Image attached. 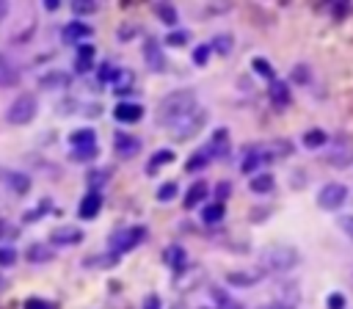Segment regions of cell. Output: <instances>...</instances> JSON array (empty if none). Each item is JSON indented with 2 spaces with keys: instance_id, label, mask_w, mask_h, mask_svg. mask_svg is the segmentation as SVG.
<instances>
[{
  "instance_id": "6da1fadb",
  "label": "cell",
  "mask_w": 353,
  "mask_h": 309,
  "mask_svg": "<svg viewBox=\"0 0 353 309\" xmlns=\"http://www.w3.org/2000/svg\"><path fill=\"white\" fill-rule=\"evenodd\" d=\"M196 108H199V105H196V91H193V88L171 91V94H165V97L160 99V105H157V121L174 127L176 121H182L185 116H190Z\"/></svg>"
},
{
  "instance_id": "7a4b0ae2",
  "label": "cell",
  "mask_w": 353,
  "mask_h": 309,
  "mask_svg": "<svg viewBox=\"0 0 353 309\" xmlns=\"http://www.w3.org/2000/svg\"><path fill=\"white\" fill-rule=\"evenodd\" d=\"M301 262V254L290 243H268L259 251V268L268 273H290Z\"/></svg>"
},
{
  "instance_id": "3957f363",
  "label": "cell",
  "mask_w": 353,
  "mask_h": 309,
  "mask_svg": "<svg viewBox=\"0 0 353 309\" xmlns=\"http://www.w3.org/2000/svg\"><path fill=\"white\" fill-rule=\"evenodd\" d=\"M36 113H39V99H36L33 94H19V97L8 105L6 121L22 127V124H30V121L36 119Z\"/></svg>"
},
{
  "instance_id": "277c9868",
  "label": "cell",
  "mask_w": 353,
  "mask_h": 309,
  "mask_svg": "<svg viewBox=\"0 0 353 309\" xmlns=\"http://www.w3.org/2000/svg\"><path fill=\"white\" fill-rule=\"evenodd\" d=\"M146 226H124L121 232H113L110 235V251L116 254H127L132 248H138L143 240H146Z\"/></svg>"
},
{
  "instance_id": "5b68a950",
  "label": "cell",
  "mask_w": 353,
  "mask_h": 309,
  "mask_svg": "<svg viewBox=\"0 0 353 309\" xmlns=\"http://www.w3.org/2000/svg\"><path fill=\"white\" fill-rule=\"evenodd\" d=\"M207 124V110L204 108H196L190 116H185L182 121H176L174 124V130H171V138L176 141V143H182V141H188V138H193L201 127Z\"/></svg>"
},
{
  "instance_id": "8992f818",
  "label": "cell",
  "mask_w": 353,
  "mask_h": 309,
  "mask_svg": "<svg viewBox=\"0 0 353 309\" xmlns=\"http://www.w3.org/2000/svg\"><path fill=\"white\" fill-rule=\"evenodd\" d=\"M345 201H347V188L342 182H328L317 193V207L323 210H339Z\"/></svg>"
},
{
  "instance_id": "52a82bcc",
  "label": "cell",
  "mask_w": 353,
  "mask_h": 309,
  "mask_svg": "<svg viewBox=\"0 0 353 309\" xmlns=\"http://www.w3.org/2000/svg\"><path fill=\"white\" fill-rule=\"evenodd\" d=\"M94 36V28L91 25H85L83 19H72V22H66L63 28H61V41L63 44H85V39H91Z\"/></svg>"
},
{
  "instance_id": "ba28073f",
  "label": "cell",
  "mask_w": 353,
  "mask_h": 309,
  "mask_svg": "<svg viewBox=\"0 0 353 309\" xmlns=\"http://www.w3.org/2000/svg\"><path fill=\"white\" fill-rule=\"evenodd\" d=\"M143 61L149 63L152 72H165V66H168V61L163 55V47H160V41L154 36H146L143 39Z\"/></svg>"
},
{
  "instance_id": "9c48e42d",
  "label": "cell",
  "mask_w": 353,
  "mask_h": 309,
  "mask_svg": "<svg viewBox=\"0 0 353 309\" xmlns=\"http://www.w3.org/2000/svg\"><path fill=\"white\" fill-rule=\"evenodd\" d=\"M85 237V232L83 229H77V226H55L52 232H50V246H77L80 240Z\"/></svg>"
},
{
  "instance_id": "30bf717a",
  "label": "cell",
  "mask_w": 353,
  "mask_h": 309,
  "mask_svg": "<svg viewBox=\"0 0 353 309\" xmlns=\"http://www.w3.org/2000/svg\"><path fill=\"white\" fill-rule=\"evenodd\" d=\"M113 149H116L119 157L130 160V157H135L141 152V141L135 135H130V132H116L113 135Z\"/></svg>"
},
{
  "instance_id": "8fae6325",
  "label": "cell",
  "mask_w": 353,
  "mask_h": 309,
  "mask_svg": "<svg viewBox=\"0 0 353 309\" xmlns=\"http://www.w3.org/2000/svg\"><path fill=\"white\" fill-rule=\"evenodd\" d=\"M99 210H102V193H99V190H88V193L80 199V204H77V215H80L83 221H94V218L99 215Z\"/></svg>"
},
{
  "instance_id": "7c38bea8",
  "label": "cell",
  "mask_w": 353,
  "mask_h": 309,
  "mask_svg": "<svg viewBox=\"0 0 353 309\" xmlns=\"http://www.w3.org/2000/svg\"><path fill=\"white\" fill-rule=\"evenodd\" d=\"M163 262L171 268V270H176V273H182V270H188V251L182 248V246H176V243H171V246H165L163 248Z\"/></svg>"
},
{
  "instance_id": "4fadbf2b",
  "label": "cell",
  "mask_w": 353,
  "mask_h": 309,
  "mask_svg": "<svg viewBox=\"0 0 353 309\" xmlns=\"http://www.w3.org/2000/svg\"><path fill=\"white\" fill-rule=\"evenodd\" d=\"M141 116H143V108L138 105V102H119L116 108H113V119L116 121H121V124H135V121H141Z\"/></svg>"
},
{
  "instance_id": "5bb4252c",
  "label": "cell",
  "mask_w": 353,
  "mask_h": 309,
  "mask_svg": "<svg viewBox=\"0 0 353 309\" xmlns=\"http://www.w3.org/2000/svg\"><path fill=\"white\" fill-rule=\"evenodd\" d=\"M207 196H210V185H207L204 179H196V182L188 188V193H185V199H182V207H185V210H193V207H199Z\"/></svg>"
},
{
  "instance_id": "9a60e30c",
  "label": "cell",
  "mask_w": 353,
  "mask_h": 309,
  "mask_svg": "<svg viewBox=\"0 0 353 309\" xmlns=\"http://www.w3.org/2000/svg\"><path fill=\"white\" fill-rule=\"evenodd\" d=\"M52 257H55V246H50V243H33V246H28V251H25V259H28L30 265L52 262Z\"/></svg>"
},
{
  "instance_id": "2e32d148",
  "label": "cell",
  "mask_w": 353,
  "mask_h": 309,
  "mask_svg": "<svg viewBox=\"0 0 353 309\" xmlns=\"http://www.w3.org/2000/svg\"><path fill=\"white\" fill-rule=\"evenodd\" d=\"M223 279L229 287H254V284H259L262 270H229Z\"/></svg>"
},
{
  "instance_id": "e0dca14e",
  "label": "cell",
  "mask_w": 353,
  "mask_h": 309,
  "mask_svg": "<svg viewBox=\"0 0 353 309\" xmlns=\"http://www.w3.org/2000/svg\"><path fill=\"white\" fill-rule=\"evenodd\" d=\"M69 83H72V74L63 72V69H50L47 74L39 77V86L47 88V91H52V88H66Z\"/></svg>"
},
{
  "instance_id": "ac0fdd59",
  "label": "cell",
  "mask_w": 353,
  "mask_h": 309,
  "mask_svg": "<svg viewBox=\"0 0 353 309\" xmlns=\"http://www.w3.org/2000/svg\"><path fill=\"white\" fill-rule=\"evenodd\" d=\"M268 97H270V102H273L276 108H287V105L292 102L290 86H287L284 80H273V83L268 86Z\"/></svg>"
},
{
  "instance_id": "d6986e66",
  "label": "cell",
  "mask_w": 353,
  "mask_h": 309,
  "mask_svg": "<svg viewBox=\"0 0 353 309\" xmlns=\"http://www.w3.org/2000/svg\"><path fill=\"white\" fill-rule=\"evenodd\" d=\"M94 44H80L77 47V55H74V72L77 74H85V72H91V66H94Z\"/></svg>"
},
{
  "instance_id": "ffe728a7",
  "label": "cell",
  "mask_w": 353,
  "mask_h": 309,
  "mask_svg": "<svg viewBox=\"0 0 353 309\" xmlns=\"http://www.w3.org/2000/svg\"><path fill=\"white\" fill-rule=\"evenodd\" d=\"M325 163H331V166H336V168H345V166H350L353 163V146L350 143H339V146H334L331 152H325Z\"/></svg>"
},
{
  "instance_id": "44dd1931",
  "label": "cell",
  "mask_w": 353,
  "mask_h": 309,
  "mask_svg": "<svg viewBox=\"0 0 353 309\" xmlns=\"http://www.w3.org/2000/svg\"><path fill=\"white\" fill-rule=\"evenodd\" d=\"M152 14H154V17H157L163 25H168V28H174V25H176V19H179L176 6H174V3H163V0L152 3Z\"/></svg>"
},
{
  "instance_id": "7402d4cb",
  "label": "cell",
  "mask_w": 353,
  "mask_h": 309,
  "mask_svg": "<svg viewBox=\"0 0 353 309\" xmlns=\"http://www.w3.org/2000/svg\"><path fill=\"white\" fill-rule=\"evenodd\" d=\"M210 152H212V157H226V152H232V149H229V132H226V127H218V130L212 132V138H210Z\"/></svg>"
},
{
  "instance_id": "603a6c76",
  "label": "cell",
  "mask_w": 353,
  "mask_h": 309,
  "mask_svg": "<svg viewBox=\"0 0 353 309\" xmlns=\"http://www.w3.org/2000/svg\"><path fill=\"white\" fill-rule=\"evenodd\" d=\"M248 188H251V193H259V196H265V193H270V190L276 188V179H273V174H265V171H259V174H254V177L248 179Z\"/></svg>"
},
{
  "instance_id": "cb8c5ba5",
  "label": "cell",
  "mask_w": 353,
  "mask_h": 309,
  "mask_svg": "<svg viewBox=\"0 0 353 309\" xmlns=\"http://www.w3.org/2000/svg\"><path fill=\"white\" fill-rule=\"evenodd\" d=\"M6 185H8L17 196H25V193L30 190V177L22 174V171H8V174H6Z\"/></svg>"
},
{
  "instance_id": "d4e9b609",
  "label": "cell",
  "mask_w": 353,
  "mask_h": 309,
  "mask_svg": "<svg viewBox=\"0 0 353 309\" xmlns=\"http://www.w3.org/2000/svg\"><path fill=\"white\" fill-rule=\"evenodd\" d=\"M132 83H135V74L130 69H119L116 72V80H113V94L116 97H124L132 91Z\"/></svg>"
},
{
  "instance_id": "484cf974",
  "label": "cell",
  "mask_w": 353,
  "mask_h": 309,
  "mask_svg": "<svg viewBox=\"0 0 353 309\" xmlns=\"http://www.w3.org/2000/svg\"><path fill=\"white\" fill-rule=\"evenodd\" d=\"M223 218H226V204H221V201H210V204L201 210V221L210 223V226L221 223Z\"/></svg>"
},
{
  "instance_id": "4316f807",
  "label": "cell",
  "mask_w": 353,
  "mask_h": 309,
  "mask_svg": "<svg viewBox=\"0 0 353 309\" xmlns=\"http://www.w3.org/2000/svg\"><path fill=\"white\" fill-rule=\"evenodd\" d=\"M11 86H19V72L8 63L6 55H0V88H11Z\"/></svg>"
},
{
  "instance_id": "83f0119b",
  "label": "cell",
  "mask_w": 353,
  "mask_h": 309,
  "mask_svg": "<svg viewBox=\"0 0 353 309\" xmlns=\"http://www.w3.org/2000/svg\"><path fill=\"white\" fill-rule=\"evenodd\" d=\"M91 143H97V132L91 127H80V130L69 132V146L72 149L74 146H91Z\"/></svg>"
},
{
  "instance_id": "f1b7e54d",
  "label": "cell",
  "mask_w": 353,
  "mask_h": 309,
  "mask_svg": "<svg viewBox=\"0 0 353 309\" xmlns=\"http://www.w3.org/2000/svg\"><path fill=\"white\" fill-rule=\"evenodd\" d=\"M210 50L218 52V55H229V52L234 50V36H232V33H218V36H212Z\"/></svg>"
},
{
  "instance_id": "f546056e",
  "label": "cell",
  "mask_w": 353,
  "mask_h": 309,
  "mask_svg": "<svg viewBox=\"0 0 353 309\" xmlns=\"http://www.w3.org/2000/svg\"><path fill=\"white\" fill-rule=\"evenodd\" d=\"M325 141H328V135H325V130H320V127L306 130L303 138H301V143H303L306 149H320V146H325Z\"/></svg>"
},
{
  "instance_id": "4dcf8cb0",
  "label": "cell",
  "mask_w": 353,
  "mask_h": 309,
  "mask_svg": "<svg viewBox=\"0 0 353 309\" xmlns=\"http://www.w3.org/2000/svg\"><path fill=\"white\" fill-rule=\"evenodd\" d=\"M210 160H212V152H210V146H204V149L193 152V157L185 163V171H201L210 166Z\"/></svg>"
},
{
  "instance_id": "1f68e13d",
  "label": "cell",
  "mask_w": 353,
  "mask_h": 309,
  "mask_svg": "<svg viewBox=\"0 0 353 309\" xmlns=\"http://www.w3.org/2000/svg\"><path fill=\"white\" fill-rule=\"evenodd\" d=\"M168 163H174V152H171V149H160V152H154V154L149 157L146 171H149V174H154L160 166H168Z\"/></svg>"
},
{
  "instance_id": "d6a6232c",
  "label": "cell",
  "mask_w": 353,
  "mask_h": 309,
  "mask_svg": "<svg viewBox=\"0 0 353 309\" xmlns=\"http://www.w3.org/2000/svg\"><path fill=\"white\" fill-rule=\"evenodd\" d=\"M262 160H270V154H259V152H248L243 160V174H259L256 168L262 166Z\"/></svg>"
},
{
  "instance_id": "836d02e7",
  "label": "cell",
  "mask_w": 353,
  "mask_h": 309,
  "mask_svg": "<svg viewBox=\"0 0 353 309\" xmlns=\"http://www.w3.org/2000/svg\"><path fill=\"white\" fill-rule=\"evenodd\" d=\"M99 154V149H97V143H91V146H74L72 149V160H77V163H88V160H94Z\"/></svg>"
},
{
  "instance_id": "e575fe53",
  "label": "cell",
  "mask_w": 353,
  "mask_h": 309,
  "mask_svg": "<svg viewBox=\"0 0 353 309\" xmlns=\"http://www.w3.org/2000/svg\"><path fill=\"white\" fill-rule=\"evenodd\" d=\"M119 259H121V254H116V251H108V254L91 257V259H85V262H88V265H97V268H113V265H119Z\"/></svg>"
},
{
  "instance_id": "d590c367",
  "label": "cell",
  "mask_w": 353,
  "mask_h": 309,
  "mask_svg": "<svg viewBox=\"0 0 353 309\" xmlns=\"http://www.w3.org/2000/svg\"><path fill=\"white\" fill-rule=\"evenodd\" d=\"M251 69H254L259 77L270 80V83L276 80V77H273V66H270V61H268V58H254V61H251Z\"/></svg>"
},
{
  "instance_id": "8d00e7d4",
  "label": "cell",
  "mask_w": 353,
  "mask_h": 309,
  "mask_svg": "<svg viewBox=\"0 0 353 309\" xmlns=\"http://www.w3.org/2000/svg\"><path fill=\"white\" fill-rule=\"evenodd\" d=\"M116 72H119V69H116L110 61H102V63L97 66V80H99V83H113V80H116Z\"/></svg>"
},
{
  "instance_id": "74e56055",
  "label": "cell",
  "mask_w": 353,
  "mask_h": 309,
  "mask_svg": "<svg viewBox=\"0 0 353 309\" xmlns=\"http://www.w3.org/2000/svg\"><path fill=\"white\" fill-rule=\"evenodd\" d=\"M190 41V33L188 30H171L165 36V47H185Z\"/></svg>"
},
{
  "instance_id": "f35d334b",
  "label": "cell",
  "mask_w": 353,
  "mask_h": 309,
  "mask_svg": "<svg viewBox=\"0 0 353 309\" xmlns=\"http://www.w3.org/2000/svg\"><path fill=\"white\" fill-rule=\"evenodd\" d=\"M22 309H58V303H55V301H47V298L33 295V298H25Z\"/></svg>"
},
{
  "instance_id": "ab89813d",
  "label": "cell",
  "mask_w": 353,
  "mask_h": 309,
  "mask_svg": "<svg viewBox=\"0 0 353 309\" xmlns=\"http://www.w3.org/2000/svg\"><path fill=\"white\" fill-rule=\"evenodd\" d=\"M176 193H179V185L176 182H163L157 188V201H171Z\"/></svg>"
},
{
  "instance_id": "60d3db41",
  "label": "cell",
  "mask_w": 353,
  "mask_h": 309,
  "mask_svg": "<svg viewBox=\"0 0 353 309\" xmlns=\"http://www.w3.org/2000/svg\"><path fill=\"white\" fill-rule=\"evenodd\" d=\"M212 295H215V301H218V306H215V309H243V303L232 301L223 290H212Z\"/></svg>"
},
{
  "instance_id": "b9f144b4",
  "label": "cell",
  "mask_w": 353,
  "mask_h": 309,
  "mask_svg": "<svg viewBox=\"0 0 353 309\" xmlns=\"http://www.w3.org/2000/svg\"><path fill=\"white\" fill-rule=\"evenodd\" d=\"M17 265V248L14 246H0V268Z\"/></svg>"
},
{
  "instance_id": "7bdbcfd3",
  "label": "cell",
  "mask_w": 353,
  "mask_h": 309,
  "mask_svg": "<svg viewBox=\"0 0 353 309\" xmlns=\"http://www.w3.org/2000/svg\"><path fill=\"white\" fill-rule=\"evenodd\" d=\"M328 11H331V19H334V22H342V19L350 14V3H331Z\"/></svg>"
},
{
  "instance_id": "ee69618b",
  "label": "cell",
  "mask_w": 353,
  "mask_h": 309,
  "mask_svg": "<svg viewBox=\"0 0 353 309\" xmlns=\"http://www.w3.org/2000/svg\"><path fill=\"white\" fill-rule=\"evenodd\" d=\"M99 8V3H91V0H77V3H72V11L80 17V14H94Z\"/></svg>"
},
{
  "instance_id": "f6af8a7d",
  "label": "cell",
  "mask_w": 353,
  "mask_h": 309,
  "mask_svg": "<svg viewBox=\"0 0 353 309\" xmlns=\"http://www.w3.org/2000/svg\"><path fill=\"white\" fill-rule=\"evenodd\" d=\"M345 306H347V298L342 292H331L325 298V309H345Z\"/></svg>"
},
{
  "instance_id": "bcb514c9",
  "label": "cell",
  "mask_w": 353,
  "mask_h": 309,
  "mask_svg": "<svg viewBox=\"0 0 353 309\" xmlns=\"http://www.w3.org/2000/svg\"><path fill=\"white\" fill-rule=\"evenodd\" d=\"M17 235H19V229H17V226H11V221L0 218V240H14Z\"/></svg>"
},
{
  "instance_id": "7dc6e473",
  "label": "cell",
  "mask_w": 353,
  "mask_h": 309,
  "mask_svg": "<svg viewBox=\"0 0 353 309\" xmlns=\"http://www.w3.org/2000/svg\"><path fill=\"white\" fill-rule=\"evenodd\" d=\"M210 44H199L196 50H193V63H199V66H204L207 63V58H210Z\"/></svg>"
},
{
  "instance_id": "c3c4849f",
  "label": "cell",
  "mask_w": 353,
  "mask_h": 309,
  "mask_svg": "<svg viewBox=\"0 0 353 309\" xmlns=\"http://www.w3.org/2000/svg\"><path fill=\"white\" fill-rule=\"evenodd\" d=\"M270 149H273V157H276V154H279V157H287V154L292 152V143L279 138V141H273V143H270Z\"/></svg>"
},
{
  "instance_id": "681fc988",
  "label": "cell",
  "mask_w": 353,
  "mask_h": 309,
  "mask_svg": "<svg viewBox=\"0 0 353 309\" xmlns=\"http://www.w3.org/2000/svg\"><path fill=\"white\" fill-rule=\"evenodd\" d=\"M229 196H232V182H218V185H215V201L226 204Z\"/></svg>"
},
{
  "instance_id": "f907efd6",
  "label": "cell",
  "mask_w": 353,
  "mask_h": 309,
  "mask_svg": "<svg viewBox=\"0 0 353 309\" xmlns=\"http://www.w3.org/2000/svg\"><path fill=\"white\" fill-rule=\"evenodd\" d=\"M108 179V171H88V185L91 190H97V185H102Z\"/></svg>"
},
{
  "instance_id": "816d5d0a",
  "label": "cell",
  "mask_w": 353,
  "mask_h": 309,
  "mask_svg": "<svg viewBox=\"0 0 353 309\" xmlns=\"http://www.w3.org/2000/svg\"><path fill=\"white\" fill-rule=\"evenodd\" d=\"M163 306V301H160V295H154V292H149L146 298H143V303H141V309H160Z\"/></svg>"
},
{
  "instance_id": "f5cc1de1",
  "label": "cell",
  "mask_w": 353,
  "mask_h": 309,
  "mask_svg": "<svg viewBox=\"0 0 353 309\" xmlns=\"http://www.w3.org/2000/svg\"><path fill=\"white\" fill-rule=\"evenodd\" d=\"M47 207H50V204H47V201H44V204H41V207H39V210H28V212H25V215H22V221H25V223H33V221H39V215H41V212H44V210H47Z\"/></svg>"
},
{
  "instance_id": "db71d44e",
  "label": "cell",
  "mask_w": 353,
  "mask_h": 309,
  "mask_svg": "<svg viewBox=\"0 0 353 309\" xmlns=\"http://www.w3.org/2000/svg\"><path fill=\"white\" fill-rule=\"evenodd\" d=\"M309 80V69L306 66H295L292 69V83H306Z\"/></svg>"
},
{
  "instance_id": "11a10c76",
  "label": "cell",
  "mask_w": 353,
  "mask_h": 309,
  "mask_svg": "<svg viewBox=\"0 0 353 309\" xmlns=\"http://www.w3.org/2000/svg\"><path fill=\"white\" fill-rule=\"evenodd\" d=\"M270 212V207H259V210H251V223H262L265 218L262 215H268Z\"/></svg>"
},
{
  "instance_id": "9f6ffc18",
  "label": "cell",
  "mask_w": 353,
  "mask_h": 309,
  "mask_svg": "<svg viewBox=\"0 0 353 309\" xmlns=\"http://www.w3.org/2000/svg\"><path fill=\"white\" fill-rule=\"evenodd\" d=\"M339 226L353 237V215H342V218H339Z\"/></svg>"
},
{
  "instance_id": "6f0895ef",
  "label": "cell",
  "mask_w": 353,
  "mask_h": 309,
  "mask_svg": "<svg viewBox=\"0 0 353 309\" xmlns=\"http://www.w3.org/2000/svg\"><path fill=\"white\" fill-rule=\"evenodd\" d=\"M226 8H229V3H212V6H207L204 11H207V14H221V11H226Z\"/></svg>"
},
{
  "instance_id": "680465c9",
  "label": "cell",
  "mask_w": 353,
  "mask_h": 309,
  "mask_svg": "<svg viewBox=\"0 0 353 309\" xmlns=\"http://www.w3.org/2000/svg\"><path fill=\"white\" fill-rule=\"evenodd\" d=\"M256 309H292L290 303H262V306H256Z\"/></svg>"
},
{
  "instance_id": "91938a15",
  "label": "cell",
  "mask_w": 353,
  "mask_h": 309,
  "mask_svg": "<svg viewBox=\"0 0 353 309\" xmlns=\"http://www.w3.org/2000/svg\"><path fill=\"white\" fill-rule=\"evenodd\" d=\"M303 185H306V177L301 171V177H292V188H303Z\"/></svg>"
},
{
  "instance_id": "94428289",
  "label": "cell",
  "mask_w": 353,
  "mask_h": 309,
  "mask_svg": "<svg viewBox=\"0 0 353 309\" xmlns=\"http://www.w3.org/2000/svg\"><path fill=\"white\" fill-rule=\"evenodd\" d=\"M44 8H47V11H58V8H61V3H58V0H47V3H44Z\"/></svg>"
},
{
  "instance_id": "6125c7cd",
  "label": "cell",
  "mask_w": 353,
  "mask_h": 309,
  "mask_svg": "<svg viewBox=\"0 0 353 309\" xmlns=\"http://www.w3.org/2000/svg\"><path fill=\"white\" fill-rule=\"evenodd\" d=\"M6 14H8V3H6V0H0V22L6 19Z\"/></svg>"
},
{
  "instance_id": "be15d7a7",
  "label": "cell",
  "mask_w": 353,
  "mask_h": 309,
  "mask_svg": "<svg viewBox=\"0 0 353 309\" xmlns=\"http://www.w3.org/2000/svg\"><path fill=\"white\" fill-rule=\"evenodd\" d=\"M347 281L353 284V262H350V268H347Z\"/></svg>"
},
{
  "instance_id": "e7e4bbea",
  "label": "cell",
  "mask_w": 353,
  "mask_h": 309,
  "mask_svg": "<svg viewBox=\"0 0 353 309\" xmlns=\"http://www.w3.org/2000/svg\"><path fill=\"white\" fill-rule=\"evenodd\" d=\"M3 287H6V279H3V276H0V290H3Z\"/></svg>"
},
{
  "instance_id": "03108f58",
  "label": "cell",
  "mask_w": 353,
  "mask_h": 309,
  "mask_svg": "<svg viewBox=\"0 0 353 309\" xmlns=\"http://www.w3.org/2000/svg\"><path fill=\"white\" fill-rule=\"evenodd\" d=\"M199 309H215V306H199Z\"/></svg>"
}]
</instances>
